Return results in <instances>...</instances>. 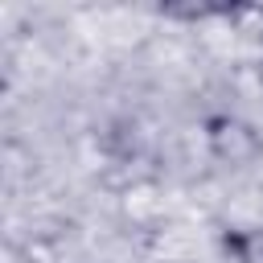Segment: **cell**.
<instances>
[{
	"mask_svg": "<svg viewBox=\"0 0 263 263\" xmlns=\"http://www.w3.org/2000/svg\"><path fill=\"white\" fill-rule=\"evenodd\" d=\"M201 144L205 152L226 164V168H247L263 156V136L251 119L234 115V111H210L201 119Z\"/></svg>",
	"mask_w": 263,
	"mask_h": 263,
	"instance_id": "cell-1",
	"label": "cell"
},
{
	"mask_svg": "<svg viewBox=\"0 0 263 263\" xmlns=\"http://www.w3.org/2000/svg\"><path fill=\"white\" fill-rule=\"evenodd\" d=\"M218 251L226 263H263V226L259 222H234L218 230Z\"/></svg>",
	"mask_w": 263,
	"mask_h": 263,
	"instance_id": "cell-2",
	"label": "cell"
},
{
	"mask_svg": "<svg viewBox=\"0 0 263 263\" xmlns=\"http://www.w3.org/2000/svg\"><path fill=\"white\" fill-rule=\"evenodd\" d=\"M251 66H255V82L263 86V37L255 41V62H251Z\"/></svg>",
	"mask_w": 263,
	"mask_h": 263,
	"instance_id": "cell-3",
	"label": "cell"
}]
</instances>
